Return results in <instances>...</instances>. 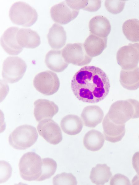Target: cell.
<instances>
[{
	"instance_id": "cell-30",
	"label": "cell",
	"mask_w": 139,
	"mask_h": 185,
	"mask_svg": "<svg viewBox=\"0 0 139 185\" xmlns=\"http://www.w3.org/2000/svg\"><path fill=\"white\" fill-rule=\"evenodd\" d=\"M69 6L73 9L79 10H83L87 5L88 0H65Z\"/></svg>"
},
{
	"instance_id": "cell-17",
	"label": "cell",
	"mask_w": 139,
	"mask_h": 185,
	"mask_svg": "<svg viewBox=\"0 0 139 185\" xmlns=\"http://www.w3.org/2000/svg\"><path fill=\"white\" fill-rule=\"evenodd\" d=\"M89 27L91 34L103 38H107L111 28L108 19L102 15L92 18L89 22Z\"/></svg>"
},
{
	"instance_id": "cell-24",
	"label": "cell",
	"mask_w": 139,
	"mask_h": 185,
	"mask_svg": "<svg viewBox=\"0 0 139 185\" xmlns=\"http://www.w3.org/2000/svg\"><path fill=\"white\" fill-rule=\"evenodd\" d=\"M112 176L110 168L106 164H98L91 169L90 179L96 185H103L107 182Z\"/></svg>"
},
{
	"instance_id": "cell-26",
	"label": "cell",
	"mask_w": 139,
	"mask_h": 185,
	"mask_svg": "<svg viewBox=\"0 0 139 185\" xmlns=\"http://www.w3.org/2000/svg\"><path fill=\"white\" fill-rule=\"evenodd\" d=\"M42 166L40 176L36 181H41L50 178L55 173L57 164L53 159L46 158L42 159Z\"/></svg>"
},
{
	"instance_id": "cell-34",
	"label": "cell",
	"mask_w": 139,
	"mask_h": 185,
	"mask_svg": "<svg viewBox=\"0 0 139 185\" xmlns=\"http://www.w3.org/2000/svg\"><path fill=\"white\" fill-rule=\"evenodd\" d=\"M133 185H139V175L137 174L133 178L132 181Z\"/></svg>"
},
{
	"instance_id": "cell-35",
	"label": "cell",
	"mask_w": 139,
	"mask_h": 185,
	"mask_svg": "<svg viewBox=\"0 0 139 185\" xmlns=\"http://www.w3.org/2000/svg\"></svg>"
},
{
	"instance_id": "cell-21",
	"label": "cell",
	"mask_w": 139,
	"mask_h": 185,
	"mask_svg": "<svg viewBox=\"0 0 139 185\" xmlns=\"http://www.w3.org/2000/svg\"><path fill=\"white\" fill-rule=\"evenodd\" d=\"M60 125L63 131L66 134L71 135L77 134L82 130L83 122L78 116L69 114L61 119Z\"/></svg>"
},
{
	"instance_id": "cell-27",
	"label": "cell",
	"mask_w": 139,
	"mask_h": 185,
	"mask_svg": "<svg viewBox=\"0 0 139 185\" xmlns=\"http://www.w3.org/2000/svg\"><path fill=\"white\" fill-rule=\"evenodd\" d=\"M53 185H75L77 182L75 177L71 173L63 172L56 175L53 178Z\"/></svg>"
},
{
	"instance_id": "cell-18",
	"label": "cell",
	"mask_w": 139,
	"mask_h": 185,
	"mask_svg": "<svg viewBox=\"0 0 139 185\" xmlns=\"http://www.w3.org/2000/svg\"><path fill=\"white\" fill-rule=\"evenodd\" d=\"M107 41V38H101L90 34L83 44L86 53L91 57L100 55L106 47Z\"/></svg>"
},
{
	"instance_id": "cell-29",
	"label": "cell",
	"mask_w": 139,
	"mask_h": 185,
	"mask_svg": "<svg viewBox=\"0 0 139 185\" xmlns=\"http://www.w3.org/2000/svg\"><path fill=\"white\" fill-rule=\"evenodd\" d=\"M110 185H131V183L127 177L120 174H117L111 179Z\"/></svg>"
},
{
	"instance_id": "cell-4",
	"label": "cell",
	"mask_w": 139,
	"mask_h": 185,
	"mask_svg": "<svg viewBox=\"0 0 139 185\" xmlns=\"http://www.w3.org/2000/svg\"><path fill=\"white\" fill-rule=\"evenodd\" d=\"M9 17L14 23L29 27L36 22L38 14L36 10L28 4L19 1L14 3L11 6Z\"/></svg>"
},
{
	"instance_id": "cell-1",
	"label": "cell",
	"mask_w": 139,
	"mask_h": 185,
	"mask_svg": "<svg viewBox=\"0 0 139 185\" xmlns=\"http://www.w3.org/2000/svg\"><path fill=\"white\" fill-rule=\"evenodd\" d=\"M110 87L105 73L93 66L81 68L74 75L71 88L75 96L83 102L95 103L103 100L108 95Z\"/></svg>"
},
{
	"instance_id": "cell-5",
	"label": "cell",
	"mask_w": 139,
	"mask_h": 185,
	"mask_svg": "<svg viewBox=\"0 0 139 185\" xmlns=\"http://www.w3.org/2000/svg\"><path fill=\"white\" fill-rule=\"evenodd\" d=\"M27 67L25 62L19 57H8L4 60L3 64L2 77L7 83H16L23 77Z\"/></svg>"
},
{
	"instance_id": "cell-15",
	"label": "cell",
	"mask_w": 139,
	"mask_h": 185,
	"mask_svg": "<svg viewBox=\"0 0 139 185\" xmlns=\"http://www.w3.org/2000/svg\"><path fill=\"white\" fill-rule=\"evenodd\" d=\"M81 116L85 126L94 128L101 122L104 113L99 106L90 105L84 108Z\"/></svg>"
},
{
	"instance_id": "cell-23",
	"label": "cell",
	"mask_w": 139,
	"mask_h": 185,
	"mask_svg": "<svg viewBox=\"0 0 139 185\" xmlns=\"http://www.w3.org/2000/svg\"><path fill=\"white\" fill-rule=\"evenodd\" d=\"M104 141V136L101 132L92 130L85 134L83 138V143L87 149L95 151L101 148Z\"/></svg>"
},
{
	"instance_id": "cell-32",
	"label": "cell",
	"mask_w": 139,
	"mask_h": 185,
	"mask_svg": "<svg viewBox=\"0 0 139 185\" xmlns=\"http://www.w3.org/2000/svg\"><path fill=\"white\" fill-rule=\"evenodd\" d=\"M132 161L133 168L139 175V152H136L133 154Z\"/></svg>"
},
{
	"instance_id": "cell-16",
	"label": "cell",
	"mask_w": 139,
	"mask_h": 185,
	"mask_svg": "<svg viewBox=\"0 0 139 185\" xmlns=\"http://www.w3.org/2000/svg\"><path fill=\"white\" fill-rule=\"evenodd\" d=\"M16 39L19 44L23 48H34L40 43V37L38 33L29 28L19 29L17 33Z\"/></svg>"
},
{
	"instance_id": "cell-8",
	"label": "cell",
	"mask_w": 139,
	"mask_h": 185,
	"mask_svg": "<svg viewBox=\"0 0 139 185\" xmlns=\"http://www.w3.org/2000/svg\"><path fill=\"white\" fill-rule=\"evenodd\" d=\"M134 109L129 99L119 100L111 106L107 114L110 119L114 123L122 125L131 119H133Z\"/></svg>"
},
{
	"instance_id": "cell-9",
	"label": "cell",
	"mask_w": 139,
	"mask_h": 185,
	"mask_svg": "<svg viewBox=\"0 0 139 185\" xmlns=\"http://www.w3.org/2000/svg\"><path fill=\"white\" fill-rule=\"evenodd\" d=\"M61 51L65 61L76 65L88 64L92 59L87 55L83 45L80 43L67 44Z\"/></svg>"
},
{
	"instance_id": "cell-22",
	"label": "cell",
	"mask_w": 139,
	"mask_h": 185,
	"mask_svg": "<svg viewBox=\"0 0 139 185\" xmlns=\"http://www.w3.org/2000/svg\"><path fill=\"white\" fill-rule=\"evenodd\" d=\"M120 82L124 88L134 90L139 88V67L129 70L122 69L120 74Z\"/></svg>"
},
{
	"instance_id": "cell-10",
	"label": "cell",
	"mask_w": 139,
	"mask_h": 185,
	"mask_svg": "<svg viewBox=\"0 0 139 185\" xmlns=\"http://www.w3.org/2000/svg\"><path fill=\"white\" fill-rule=\"evenodd\" d=\"M37 128L39 135L51 144L57 145L62 140L60 128L51 119H45L41 120L39 121Z\"/></svg>"
},
{
	"instance_id": "cell-13",
	"label": "cell",
	"mask_w": 139,
	"mask_h": 185,
	"mask_svg": "<svg viewBox=\"0 0 139 185\" xmlns=\"http://www.w3.org/2000/svg\"><path fill=\"white\" fill-rule=\"evenodd\" d=\"M34 105V115L38 122L45 119H52L59 110L58 106L53 101L47 99H38Z\"/></svg>"
},
{
	"instance_id": "cell-6",
	"label": "cell",
	"mask_w": 139,
	"mask_h": 185,
	"mask_svg": "<svg viewBox=\"0 0 139 185\" xmlns=\"http://www.w3.org/2000/svg\"><path fill=\"white\" fill-rule=\"evenodd\" d=\"M33 84L37 90L46 96L55 93L60 86L59 80L57 74L48 70L36 75L34 78Z\"/></svg>"
},
{
	"instance_id": "cell-20",
	"label": "cell",
	"mask_w": 139,
	"mask_h": 185,
	"mask_svg": "<svg viewBox=\"0 0 139 185\" xmlns=\"http://www.w3.org/2000/svg\"><path fill=\"white\" fill-rule=\"evenodd\" d=\"M45 63L48 68L57 72L63 71L69 64L63 58L60 50H51L48 51L45 56Z\"/></svg>"
},
{
	"instance_id": "cell-2",
	"label": "cell",
	"mask_w": 139,
	"mask_h": 185,
	"mask_svg": "<svg viewBox=\"0 0 139 185\" xmlns=\"http://www.w3.org/2000/svg\"><path fill=\"white\" fill-rule=\"evenodd\" d=\"M38 136L35 127L24 125L18 126L9 135L8 141L10 145L14 148L24 150L33 145Z\"/></svg>"
},
{
	"instance_id": "cell-14",
	"label": "cell",
	"mask_w": 139,
	"mask_h": 185,
	"mask_svg": "<svg viewBox=\"0 0 139 185\" xmlns=\"http://www.w3.org/2000/svg\"><path fill=\"white\" fill-rule=\"evenodd\" d=\"M103 134L106 140L111 142L120 141L125 132V124L119 125L112 122L107 114L103 119Z\"/></svg>"
},
{
	"instance_id": "cell-11",
	"label": "cell",
	"mask_w": 139,
	"mask_h": 185,
	"mask_svg": "<svg viewBox=\"0 0 139 185\" xmlns=\"http://www.w3.org/2000/svg\"><path fill=\"white\" fill-rule=\"evenodd\" d=\"M79 13V10L72 9L66 1L53 6L50 10L52 19L55 22L61 24L68 23L75 18Z\"/></svg>"
},
{
	"instance_id": "cell-7",
	"label": "cell",
	"mask_w": 139,
	"mask_h": 185,
	"mask_svg": "<svg viewBox=\"0 0 139 185\" xmlns=\"http://www.w3.org/2000/svg\"><path fill=\"white\" fill-rule=\"evenodd\" d=\"M116 58L123 70H129L136 68L139 62V42L129 43L121 47L117 52Z\"/></svg>"
},
{
	"instance_id": "cell-12",
	"label": "cell",
	"mask_w": 139,
	"mask_h": 185,
	"mask_svg": "<svg viewBox=\"0 0 139 185\" xmlns=\"http://www.w3.org/2000/svg\"><path fill=\"white\" fill-rule=\"evenodd\" d=\"M19 29L17 27H10L4 32L1 36V45L4 50L10 55H18L23 48L19 44L17 41L16 35Z\"/></svg>"
},
{
	"instance_id": "cell-19",
	"label": "cell",
	"mask_w": 139,
	"mask_h": 185,
	"mask_svg": "<svg viewBox=\"0 0 139 185\" xmlns=\"http://www.w3.org/2000/svg\"><path fill=\"white\" fill-rule=\"evenodd\" d=\"M47 38L48 43L53 49H60L65 44L66 33L62 26L54 23L49 30Z\"/></svg>"
},
{
	"instance_id": "cell-3",
	"label": "cell",
	"mask_w": 139,
	"mask_h": 185,
	"mask_svg": "<svg viewBox=\"0 0 139 185\" xmlns=\"http://www.w3.org/2000/svg\"><path fill=\"white\" fill-rule=\"evenodd\" d=\"M42 166V159L38 154L33 152L24 154L19 164L21 178L27 181H36L41 174Z\"/></svg>"
},
{
	"instance_id": "cell-33",
	"label": "cell",
	"mask_w": 139,
	"mask_h": 185,
	"mask_svg": "<svg viewBox=\"0 0 139 185\" xmlns=\"http://www.w3.org/2000/svg\"><path fill=\"white\" fill-rule=\"evenodd\" d=\"M133 105L135 110L133 119L139 118V101L135 99H129Z\"/></svg>"
},
{
	"instance_id": "cell-25",
	"label": "cell",
	"mask_w": 139,
	"mask_h": 185,
	"mask_svg": "<svg viewBox=\"0 0 139 185\" xmlns=\"http://www.w3.org/2000/svg\"><path fill=\"white\" fill-rule=\"evenodd\" d=\"M123 32L126 38L132 42H139V20L133 18L126 20L122 27Z\"/></svg>"
},
{
	"instance_id": "cell-28",
	"label": "cell",
	"mask_w": 139,
	"mask_h": 185,
	"mask_svg": "<svg viewBox=\"0 0 139 185\" xmlns=\"http://www.w3.org/2000/svg\"><path fill=\"white\" fill-rule=\"evenodd\" d=\"M125 0H106L105 6L110 13L116 14L120 13L124 9Z\"/></svg>"
},
{
	"instance_id": "cell-31",
	"label": "cell",
	"mask_w": 139,
	"mask_h": 185,
	"mask_svg": "<svg viewBox=\"0 0 139 185\" xmlns=\"http://www.w3.org/2000/svg\"><path fill=\"white\" fill-rule=\"evenodd\" d=\"M100 0H88L87 5L83 10L90 12H94L98 10L101 7Z\"/></svg>"
}]
</instances>
